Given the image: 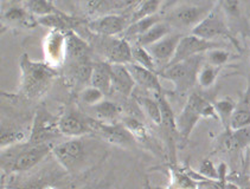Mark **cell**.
Returning a JSON list of instances; mask_svg holds the SVG:
<instances>
[{
    "label": "cell",
    "mask_w": 250,
    "mask_h": 189,
    "mask_svg": "<svg viewBox=\"0 0 250 189\" xmlns=\"http://www.w3.org/2000/svg\"><path fill=\"white\" fill-rule=\"evenodd\" d=\"M58 129L63 136L70 138H79L90 132L89 118L83 119L75 113H65L58 119Z\"/></svg>",
    "instance_id": "cell-15"
},
{
    "label": "cell",
    "mask_w": 250,
    "mask_h": 189,
    "mask_svg": "<svg viewBox=\"0 0 250 189\" xmlns=\"http://www.w3.org/2000/svg\"><path fill=\"white\" fill-rule=\"evenodd\" d=\"M213 107H215L216 113H217L219 121L223 123L226 129H229L232 115H234L236 108H237L235 102L230 98H223L213 102Z\"/></svg>",
    "instance_id": "cell-29"
},
{
    "label": "cell",
    "mask_w": 250,
    "mask_h": 189,
    "mask_svg": "<svg viewBox=\"0 0 250 189\" xmlns=\"http://www.w3.org/2000/svg\"><path fill=\"white\" fill-rule=\"evenodd\" d=\"M37 23L45 27H50L51 30H56L61 32L73 31V29L79 25L80 21L76 18L66 16L65 13H55L46 17H42L37 19Z\"/></svg>",
    "instance_id": "cell-20"
},
{
    "label": "cell",
    "mask_w": 250,
    "mask_h": 189,
    "mask_svg": "<svg viewBox=\"0 0 250 189\" xmlns=\"http://www.w3.org/2000/svg\"><path fill=\"white\" fill-rule=\"evenodd\" d=\"M110 71H112V87L114 90L126 97L130 96L134 91L137 83H135L127 65L110 64Z\"/></svg>",
    "instance_id": "cell-16"
},
{
    "label": "cell",
    "mask_w": 250,
    "mask_h": 189,
    "mask_svg": "<svg viewBox=\"0 0 250 189\" xmlns=\"http://www.w3.org/2000/svg\"><path fill=\"white\" fill-rule=\"evenodd\" d=\"M198 173L204 176L205 179L213 180V181H219V175H218V168H216L215 165L211 162L210 160L202 161L201 166H199Z\"/></svg>",
    "instance_id": "cell-38"
},
{
    "label": "cell",
    "mask_w": 250,
    "mask_h": 189,
    "mask_svg": "<svg viewBox=\"0 0 250 189\" xmlns=\"http://www.w3.org/2000/svg\"><path fill=\"white\" fill-rule=\"evenodd\" d=\"M127 20L122 16L107 15L88 23V29L101 37H115L127 30Z\"/></svg>",
    "instance_id": "cell-12"
},
{
    "label": "cell",
    "mask_w": 250,
    "mask_h": 189,
    "mask_svg": "<svg viewBox=\"0 0 250 189\" xmlns=\"http://www.w3.org/2000/svg\"><path fill=\"white\" fill-rule=\"evenodd\" d=\"M133 78H134L137 85L145 88L146 90L153 91L155 94L163 93L162 85L159 82V75L157 72L148 70V69L143 68L138 64L130 63L127 65Z\"/></svg>",
    "instance_id": "cell-17"
},
{
    "label": "cell",
    "mask_w": 250,
    "mask_h": 189,
    "mask_svg": "<svg viewBox=\"0 0 250 189\" xmlns=\"http://www.w3.org/2000/svg\"><path fill=\"white\" fill-rule=\"evenodd\" d=\"M202 56L166 65L163 70L158 71V75L164 79L169 80L177 91L186 93L197 83V75L203 65Z\"/></svg>",
    "instance_id": "cell-3"
},
{
    "label": "cell",
    "mask_w": 250,
    "mask_h": 189,
    "mask_svg": "<svg viewBox=\"0 0 250 189\" xmlns=\"http://www.w3.org/2000/svg\"><path fill=\"white\" fill-rule=\"evenodd\" d=\"M25 10L29 11L31 15L38 17V18L62 12L52 4L51 0H26L25 1Z\"/></svg>",
    "instance_id": "cell-24"
},
{
    "label": "cell",
    "mask_w": 250,
    "mask_h": 189,
    "mask_svg": "<svg viewBox=\"0 0 250 189\" xmlns=\"http://www.w3.org/2000/svg\"><path fill=\"white\" fill-rule=\"evenodd\" d=\"M219 6L227 16L232 18L240 17V0H219Z\"/></svg>",
    "instance_id": "cell-39"
},
{
    "label": "cell",
    "mask_w": 250,
    "mask_h": 189,
    "mask_svg": "<svg viewBox=\"0 0 250 189\" xmlns=\"http://www.w3.org/2000/svg\"><path fill=\"white\" fill-rule=\"evenodd\" d=\"M224 15L226 13L223 12L219 5L213 7L201 23L192 29L191 33L197 36V37L204 38V39L208 40H216L218 38H230V39H232Z\"/></svg>",
    "instance_id": "cell-6"
},
{
    "label": "cell",
    "mask_w": 250,
    "mask_h": 189,
    "mask_svg": "<svg viewBox=\"0 0 250 189\" xmlns=\"http://www.w3.org/2000/svg\"><path fill=\"white\" fill-rule=\"evenodd\" d=\"M91 110L95 113V119L104 123H115L116 118L120 116L121 108L116 103L104 99L99 104L91 107Z\"/></svg>",
    "instance_id": "cell-22"
},
{
    "label": "cell",
    "mask_w": 250,
    "mask_h": 189,
    "mask_svg": "<svg viewBox=\"0 0 250 189\" xmlns=\"http://www.w3.org/2000/svg\"><path fill=\"white\" fill-rule=\"evenodd\" d=\"M159 21H162V19L159 18V16L155 15L148 18L141 19V20L135 21V23L129 24V26L126 30V37H135L139 38L140 36H143L144 33L148 31L151 27H153L155 24H158Z\"/></svg>",
    "instance_id": "cell-31"
},
{
    "label": "cell",
    "mask_w": 250,
    "mask_h": 189,
    "mask_svg": "<svg viewBox=\"0 0 250 189\" xmlns=\"http://www.w3.org/2000/svg\"><path fill=\"white\" fill-rule=\"evenodd\" d=\"M132 57H133V63L138 64V65L143 66V68L148 69V70L154 71L158 74L157 69V62L152 55L149 54V51L147 50V47H144L141 45H135L132 46Z\"/></svg>",
    "instance_id": "cell-30"
},
{
    "label": "cell",
    "mask_w": 250,
    "mask_h": 189,
    "mask_svg": "<svg viewBox=\"0 0 250 189\" xmlns=\"http://www.w3.org/2000/svg\"><path fill=\"white\" fill-rule=\"evenodd\" d=\"M66 36V56L74 60V63L89 60V54L91 47L84 39H82L79 35L74 31L65 32Z\"/></svg>",
    "instance_id": "cell-18"
},
{
    "label": "cell",
    "mask_w": 250,
    "mask_h": 189,
    "mask_svg": "<svg viewBox=\"0 0 250 189\" xmlns=\"http://www.w3.org/2000/svg\"><path fill=\"white\" fill-rule=\"evenodd\" d=\"M222 68L211 65L209 63H203V65L199 69L198 75H197V83L202 89H210L216 84L218 78V75L221 72Z\"/></svg>",
    "instance_id": "cell-25"
},
{
    "label": "cell",
    "mask_w": 250,
    "mask_h": 189,
    "mask_svg": "<svg viewBox=\"0 0 250 189\" xmlns=\"http://www.w3.org/2000/svg\"><path fill=\"white\" fill-rule=\"evenodd\" d=\"M157 94V101L159 103L160 109H162V116H163V122H162V127L165 130L166 135H167L168 140L171 143H174V138L178 136V130H177V122L176 118L177 116L174 115L173 110H172L171 105L166 99V97L164 96L163 93L160 94Z\"/></svg>",
    "instance_id": "cell-19"
},
{
    "label": "cell",
    "mask_w": 250,
    "mask_h": 189,
    "mask_svg": "<svg viewBox=\"0 0 250 189\" xmlns=\"http://www.w3.org/2000/svg\"><path fill=\"white\" fill-rule=\"evenodd\" d=\"M90 85L100 89L104 94H108L112 90V71H110L109 63L94 64Z\"/></svg>",
    "instance_id": "cell-21"
},
{
    "label": "cell",
    "mask_w": 250,
    "mask_h": 189,
    "mask_svg": "<svg viewBox=\"0 0 250 189\" xmlns=\"http://www.w3.org/2000/svg\"><path fill=\"white\" fill-rule=\"evenodd\" d=\"M202 118L218 119V116L213 103H210L202 94L193 93L188 96L184 108L176 118L178 136L183 142H188L193 129Z\"/></svg>",
    "instance_id": "cell-2"
},
{
    "label": "cell",
    "mask_w": 250,
    "mask_h": 189,
    "mask_svg": "<svg viewBox=\"0 0 250 189\" xmlns=\"http://www.w3.org/2000/svg\"><path fill=\"white\" fill-rule=\"evenodd\" d=\"M60 135L62 134L58 129V119L56 121L48 111L40 110L33 119V126L27 142L30 144H52Z\"/></svg>",
    "instance_id": "cell-7"
},
{
    "label": "cell",
    "mask_w": 250,
    "mask_h": 189,
    "mask_svg": "<svg viewBox=\"0 0 250 189\" xmlns=\"http://www.w3.org/2000/svg\"><path fill=\"white\" fill-rule=\"evenodd\" d=\"M104 54L109 64H122L128 65L133 63L132 45L126 38L104 37Z\"/></svg>",
    "instance_id": "cell-10"
},
{
    "label": "cell",
    "mask_w": 250,
    "mask_h": 189,
    "mask_svg": "<svg viewBox=\"0 0 250 189\" xmlns=\"http://www.w3.org/2000/svg\"><path fill=\"white\" fill-rule=\"evenodd\" d=\"M163 0H143L135 8L134 13L132 15L129 24L141 20V19L148 18V17L155 16L160 10Z\"/></svg>",
    "instance_id": "cell-28"
},
{
    "label": "cell",
    "mask_w": 250,
    "mask_h": 189,
    "mask_svg": "<svg viewBox=\"0 0 250 189\" xmlns=\"http://www.w3.org/2000/svg\"><path fill=\"white\" fill-rule=\"evenodd\" d=\"M89 127L90 132L99 136L113 146L121 147V148H132L135 144V138L130 134L126 127L122 123H104L97 119L89 118Z\"/></svg>",
    "instance_id": "cell-5"
},
{
    "label": "cell",
    "mask_w": 250,
    "mask_h": 189,
    "mask_svg": "<svg viewBox=\"0 0 250 189\" xmlns=\"http://www.w3.org/2000/svg\"><path fill=\"white\" fill-rule=\"evenodd\" d=\"M44 54L46 56V63L51 66L62 63L66 56L65 32L51 30L44 41Z\"/></svg>",
    "instance_id": "cell-13"
},
{
    "label": "cell",
    "mask_w": 250,
    "mask_h": 189,
    "mask_svg": "<svg viewBox=\"0 0 250 189\" xmlns=\"http://www.w3.org/2000/svg\"><path fill=\"white\" fill-rule=\"evenodd\" d=\"M213 7L210 6H196V5H183V6L174 8L169 13L166 21L171 25L172 27L177 29H192L197 26L208 13L212 10Z\"/></svg>",
    "instance_id": "cell-9"
},
{
    "label": "cell",
    "mask_w": 250,
    "mask_h": 189,
    "mask_svg": "<svg viewBox=\"0 0 250 189\" xmlns=\"http://www.w3.org/2000/svg\"><path fill=\"white\" fill-rule=\"evenodd\" d=\"M4 18L11 23H18V21H24L26 18V11L19 7H11L5 12Z\"/></svg>",
    "instance_id": "cell-40"
},
{
    "label": "cell",
    "mask_w": 250,
    "mask_h": 189,
    "mask_svg": "<svg viewBox=\"0 0 250 189\" xmlns=\"http://www.w3.org/2000/svg\"><path fill=\"white\" fill-rule=\"evenodd\" d=\"M25 132L21 128L13 127L5 123L1 124V130H0V144H1V149L7 148V147L13 146V144L21 143L24 142Z\"/></svg>",
    "instance_id": "cell-26"
},
{
    "label": "cell",
    "mask_w": 250,
    "mask_h": 189,
    "mask_svg": "<svg viewBox=\"0 0 250 189\" xmlns=\"http://www.w3.org/2000/svg\"><path fill=\"white\" fill-rule=\"evenodd\" d=\"M182 37L183 36L179 35V33H169L163 39L147 47V50L152 55V57L154 58L157 64L164 63L168 65L171 60L173 59L174 55H176L178 44H179Z\"/></svg>",
    "instance_id": "cell-14"
},
{
    "label": "cell",
    "mask_w": 250,
    "mask_h": 189,
    "mask_svg": "<svg viewBox=\"0 0 250 189\" xmlns=\"http://www.w3.org/2000/svg\"><path fill=\"white\" fill-rule=\"evenodd\" d=\"M172 182L167 189H197V182L185 171L172 169Z\"/></svg>",
    "instance_id": "cell-32"
},
{
    "label": "cell",
    "mask_w": 250,
    "mask_h": 189,
    "mask_svg": "<svg viewBox=\"0 0 250 189\" xmlns=\"http://www.w3.org/2000/svg\"><path fill=\"white\" fill-rule=\"evenodd\" d=\"M205 56V62L211 64L217 68H223L226 64H228L230 59H231V54L223 47H215L211 49L207 52Z\"/></svg>",
    "instance_id": "cell-34"
},
{
    "label": "cell",
    "mask_w": 250,
    "mask_h": 189,
    "mask_svg": "<svg viewBox=\"0 0 250 189\" xmlns=\"http://www.w3.org/2000/svg\"><path fill=\"white\" fill-rule=\"evenodd\" d=\"M107 0H85V8L89 13H94L99 10Z\"/></svg>",
    "instance_id": "cell-41"
},
{
    "label": "cell",
    "mask_w": 250,
    "mask_h": 189,
    "mask_svg": "<svg viewBox=\"0 0 250 189\" xmlns=\"http://www.w3.org/2000/svg\"><path fill=\"white\" fill-rule=\"evenodd\" d=\"M122 124L128 129V132L133 135L135 141L144 143V142H146L149 138L147 128L141 122H139L138 119L133 117H126L122 121Z\"/></svg>",
    "instance_id": "cell-33"
},
{
    "label": "cell",
    "mask_w": 250,
    "mask_h": 189,
    "mask_svg": "<svg viewBox=\"0 0 250 189\" xmlns=\"http://www.w3.org/2000/svg\"><path fill=\"white\" fill-rule=\"evenodd\" d=\"M137 101L139 103L143 110L145 111V113L148 116V118L155 124V126L162 127L163 122V116H162V109H160V105L158 103L157 98H151V97H145L140 96L137 97Z\"/></svg>",
    "instance_id": "cell-27"
},
{
    "label": "cell",
    "mask_w": 250,
    "mask_h": 189,
    "mask_svg": "<svg viewBox=\"0 0 250 189\" xmlns=\"http://www.w3.org/2000/svg\"><path fill=\"white\" fill-rule=\"evenodd\" d=\"M21 91L29 99L43 97L58 76L54 66L46 62H33L26 54L21 58Z\"/></svg>",
    "instance_id": "cell-1"
},
{
    "label": "cell",
    "mask_w": 250,
    "mask_h": 189,
    "mask_svg": "<svg viewBox=\"0 0 250 189\" xmlns=\"http://www.w3.org/2000/svg\"><path fill=\"white\" fill-rule=\"evenodd\" d=\"M51 152L61 167L69 173L79 170L85 157L84 143L81 137L70 138L68 141L55 144Z\"/></svg>",
    "instance_id": "cell-4"
},
{
    "label": "cell",
    "mask_w": 250,
    "mask_h": 189,
    "mask_svg": "<svg viewBox=\"0 0 250 189\" xmlns=\"http://www.w3.org/2000/svg\"><path fill=\"white\" fill-rule=\"evenodd\" d=\"M104 93H102L100 89H97L93 85L84 88L81 93V101L89 107H94V105L99 104L104 99Z\"/></svg>",
    "instance_id": "cell-37"
},
{
    "label": "cell",
    "mask_w": 250,
    "mask_h": 189,
    "mask_svg": "<svg viewBox=\"0 0 250 189\" xmlns=\"http://www.w3.org/2000/svg\"><path fill=\"white\" fill-rule=\"evenodd\" d=\"M250 127V109L246 105L236 108L232 115L230 128L231 129H242V128Z\"/></svg>",
    "instance_id": "cell-35"
},
{
    "label": "cell",
    "mask_w": 250,
    "mask_h": 189,
    "mask_svg": "<svg viewBox=\"0 0 250 189\" xmlns=\"http://www.w3.org/2000/svg\"><path fill=\"white\" fill-rule=\"evenodd\" d=\"M171 29L172 26L166 20L159 21L153 27H151L146 33H144L143 36L137 38V44L144 47L151 46L152 44L157 43V41H159L164 37L169 35L171 33Z\"/></svg>",
    "instance_id": "cell-23"
},
{
    "label": "cell",
    "mask_w": 250,
    "mask_h": 189,
    "mask_svg": "<svg viewBox=\"0 0 250 189\" xmlns=\"http://www.w3.org/2000/svg\"><path fill=\"white\" fill-rule=\"evenodd\" d=\"M250 144V127L242 129H226L217 140V149L222 152H237Z\"/></svg>",
    "instance_id": "cell-11"
},
{
    "label": "cell",
    "mask_w": 250,
    "mask_h": 189,
    "mask_svg": "<svg viewBox=\"0 0 250 189\" xmlns=\"http://www.w3.org/2000/svg\"><path fill=\"white\" fill-rule=\"evenodd\" d=\"M74 77L82 83H90L91 74H93L94 64L89 60H82V62L74 63Z\"/></svg>",
    "instance_id": "cell-36"
},
{
    "label": "cell",
    "mask_w": 250,
    "mask_h": 189,
    "mask_svg": "<svg viewBox=\"0 0 250 189\" xmlns=\"http://www.w3.org/2000/svg\"><path fill=\"white\" fill-rule=\"evenodd\" d=\"M5 1H10V0H2V2H5Z\"/></svg>",
    "instance_id": "cell-42"
},
{
    "label": "cell",
    "mask_w": 250,
    "mask_h": 189,
    "mask_svg": "<svg viewBox=\"0 0 250 189\" xmlns=\"http://www.w3.org/2000/svg\"><path fill=\"white\" fill-rule=\"evenodd\" d=\"M215 47H222V44L216 40H208L204 38L197 37L192 33L183 36L178 44L176 55L169 64L183 62V60L190 59L196 56L205 55L209 50L215 49Z\"/></svg>",
    "instance_id": "cell-8"
}]
</instances>
